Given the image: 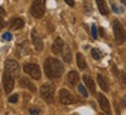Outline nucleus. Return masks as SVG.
I'll return each instance as SVG.
<instances>
[{
  "instance_id": "nucleus-1",
  "label": "nucleus",
  "mask_w": 126,
  "mask_h": 115,
  "mask_svg": "<svg viewBox=\"0 0 126 115\" xmlns=\"http://www.w3.org/2000/svg\"><path fill=\"white\" fill-rule=\"evenodd\" d=\"M45 72L47 76L50 79L60 78L63 73L62 62L54 58H48L45 62Z\"/></svg>"
},
{
  "instance_id": "nucleus-2",
  "label": "nucleus",
  "mask_w": 126,
  "mask_h": 115,
  "mask_svg": "<svg viewBox=\"0 0 126 115\" xmlns=\"http://www.w3.org/2000/svg\"><path fill=\"white\" fill-rule=\"evenodd\" d=\"M113 32H114V38L118 44H124L126 41V32L123 25L118 20H113Z\"/></svg>"
},
{
  "instance_id": "nucleus-3",
  "label": "nucleus",
  "mask_w": 126,
  "mask_h": 115,
  "mask_svg": "<svg viewBox=\"0 0 126 115\" xmlns=\"http://www.w3.org/2000/svg\"><path fill=\"white\" fill-rule=\"evenodd\" d=\"M46 0H34L31 7V13L34 18H41L45 13Z\"/></svg>"
},
{
  "instance_id": "nucleus-4",
  "label": "nucleus",
  "mask_w": 126,
  "mask_h": 115,
  "mask_svg": "<svg viewBox=\"0 0 126 115\" xmlns=\"http://www.w3.org/2000/svg\"><path fill=\"white\" fill-rule=\"evenodd\" d=\"M40 93H41V96L43 97V100H46L47 102L54 101V87L51 85L46 83L43 86H41Z\"/></svg>"
},
{
  "instance_id": "nucleus-5",
  "label": "nucleus",
  "mask_w": 126,
  "mask_h": 115,
  "mask_svg": "<svg viewBox=\"0 0 126 115\" xmlns=\"http://www.w3.org/2000/svg\"><path fill=\"white\" fill-rule=\"evenodd\" d=\"M23 70L25 73H27L28 75H31L33 79L35 80H39L41 78V70H40V67L37 65H34V64H27L23 66Z\"/></svg>"
},
{
  "instance_id": "nucleus-6",
  "label": "nucleus",
  "mask_w": 126,
  "mask_h": 115,
  "mask_svg": "<svg viewBox=\"0 0 126 115\" xmlns=\"http://www.w3.org/2000/svg\"><path fill=\"white\" fill-rule=\"evenodd\" d=\"M2 83H4V89H5V92H6V94L11 93V91L13 89V86H14L13 75L5 70V74H4V76H2Z\"/></svg>"
},
{
  "instance_id": "nucleus-7",
  "label": "nucleus",
  "mask_w": 126,
  "mask_h": 115,
  "mask_svg": "<svg viewBox=\"0 0 126 115\" xmlns=\"http://www.w3.org/2000/svg\"><path fill=\"white\" fill-rule=\"evenodd\" d=\"M5 70L8 72L9 74H12L13 76H15L19 72V65L18 62H15L14 60H7L5 64Z\"/></svg>"
},
{
  "instance_id": "nucleus-8",
  "label": "nucleus",
  "mask_w": 126,
  "mask_h": 115,
  "mask_svg": "<svg viewBox=\"0 0 126 115\" xmlns=\"http://www.w3.org/2000/svg\"><path fill=\"white\" fill-rule=\"evenodd\" d=\"M60 100L63 105H70L74 102V97L68 89H61L60 91Z\"/></svg>"
},
{
  "instance_id": "nucleus-9",
  "label": "nucleus",
  "mask_w": 126,
  "mask_h": 115,
  "mask_svg": "<svg viewBox=\"0 0 126 115\" xmlns=\"http://www.w3.org/2000/svg\"><path fill=\"white\" fill-rule=\"evenodd\" d=\"M32 41H33L34 47H35V49L37 52H41L43 49V41H42V39L39 37V34L35 31L32 32Z\"/></svg>"
},
{
  "instance_id": "nucleus-10",
  "label": "nucleus",
  "mask_w": 126,
  "mask_h": 115,
  "mask_svg": "<svg viewBox=\"0 0 126 115\" xmlns=\"http://www.w3.org/2000/svg\"><path fill=\"white\" fill-rule=\"evenodd\" d=\"M63 47H64V44H63L62 39H61V38H57V39L54 41V44H53L51 51H53V53H54V54H61Z\"/></svg>"
},
{
  "instance_id": "nucleus-11",
  "label": "nucleus",
  "mask_w": 126,
  "mask_h": 115,
  "mask_svg": "<svg viewBox=\"0 0 126 115\" xmlns=\"http://www.w3.org/2000/svg\"><path fill=\"white\" fill-rule=\"evenodd\" d=\"M97 97H98L99 105H100V107H102V109H103L105 113H110V105H109V100H108V99L104 96L103 94H99Z\"/></svg>"
},
{
  "instance_id": "nucleus-12",
  "label": "nucleus",
  "mask_w": 126,
  "mask_h": 115,
  "mask_svg": "<svg viewBox=\"0 0 126 115\" xmlns=\"http://www.w3.org/2000/svg\"><path fill=\"white\" fill-rule=\"evenodd\" d=\"M23 20L20 18H13L9 23V27L12 29H20V28L23 27Z\"/></svg>"
},
{
  "instance_id": "nucleus-13",
  "label": "nucleus",
  "mask_w": 126,
  "mask_h": 115,
  "mask_svg": "<svg viewBox=\"0 0 126 115\" xmlns=\"http://www.w3.org/2000/svg\"><path fill=\"white\" fill-rule=\"evenodd\" d=\"M97 80H98V83H99V86H100V88L103 91H105V92H109V82H108V80H106V78L104 75H102V74H98L97 75Z\"/></svg>"
},
{
  "instance_id": "nucleus-14",
  "label": "nucleus",
  "mask_w": 126,
  "mask_h": 115,
  "mask_svg": "<svg viewBox=\"0 0 126 115\" xmlns=\"http://www.w3.org/2000/svg\"><path fill=\"white\" fill-rule=\"evenodd\" d=\"M96 2H97L99 12L103 14V15H108L109 14V8H108L106 2H105V0H96Z\"/></svg>"
},
{
  "instance_id": "nucleus-15",
  "label": "nucleus",
  "mask_w": 126,
  "mask_h": 115,
  "mask_svg": "<svg viewBox=\"0 0 126 115\" xmlns=\"http://www.w3.org/2000/svg\"><path fill=\"white\" fill-rule=\"evenodd\" d=\"M20 85L25 88H28V89L32 91V92H35V89H36L35 85L32 83V81H29L27 78H21V80H20Z\"/></svg>"
},
{
  "instance_id": "nucleus-16",
  "label": "nucleus",
  "mask_w": 126,
  "mask_h": 115,
  "mask_svg": "<svg viewBox=\"0 0 126 115\" xmlns=\"http://www.w3.org/2000/svg\"><path fill=\"white\" fill-rule=\"evenodd\" d=\"M78 80H79V76H78L77 72H75V70L69 72V74H68V82L70 83V85H75V83H77Z\"/></svg>"
},
{
  "instance_id": "nucleus-17",
  "label": "nucleus",
  "mask_w": 126,
  "mask_h": 115,
  "mask_svg": "<svg viewBox=\"0 0 126 115\" xmlns=\"http://www.w3.org/2000/svg\"><path fill=\"white\" fill-rule=\"evenodd\" d=\"M83 81L85 82L86 87L89 88V91H90L91 93H94V81H92V79H91L89 75H84V76H83Z\"/></svg>"
},
{
  "instance_id": "nucleus-18",
  "label": "nucleus",
  "mask_w": 126,
  "mask_h": 115,
  "mask_svg": "<svg viewBox=\"0 0 126 115\" xmlns=\"http://www.w3.org/2000/svg\"><path fill=\"white\" fill-rule=\"evenodd\" d=\"M77 66H78V68L79 69H85L86 67V64H85V59H84V56L82 55L81 53H77Z\"/></svg>"
},
{
  "instance_id": "nucleus-19",
  "label": "nucleus",
  "mask_w": 126,
  "mask_h": 115,
  "mask_svg": "<svg viewBox=\"0 0 126 115\" xmlns=\"http://www.w3.org/2000/svg\"><path fill=\"white\" fill-rule=\"evenodd\" d=\"M63 60L68 62V64H70V61H71V52H70V48L68 46H64V51H63Z\"/></svg>"
},
{
  "instance_id": "nucleus-20",
  "label": "nucleus",
  "mask_w": 126,
  "mask_h": 115,
  "mask_svg": "<svg viewBox=\"0 0 126 115\" xmlns=\"http://www.w3.org/2000/svg\"><path fill=\"white\" fill-rule=\"evenodd\" d=\"M91 55H92L94 59L99 60L100 58H102V52L99 51V49H97V48H94V49L91 51Z\"/></svg>"
},
{
  "instance_id": "nucleus-21",
  "label": "nucleus",
  "mask_w": 126,
  "mask_h": 115,
  "mask_svg": "<svg viewBox=\"0 0 126 115\" xmlns=\"http://www.w3.org/2000/svg\"><path fill=\"white\" fill-rule=\"evenodd\" d=\"M78 92L81 93L82 95H83V96H88V95H89V93H88V91H86L85 88H84V86H82V85H79V86H78Z\"/></svg>"
},
{
  "instance_id": "nucleus-22",
  "label": "nucleus",
  "mask_w": 126,
  "mask_h": 115,
  "mask_svg": "<svg viewBox=\"0 0 126 115\" xmlns=\"http://www.w3.org/2000/svg\"><path fill=\"white\" fill-rule=\"evenodd\" d=\"M91 35H92L94 39H97V27H96V25L91 26Z\"/></svg>"
},
{
  "instance_id": "nucleus-23",
  "label": "nucleus",
  "mask_w": 126,
  "mask_h": 115,
  "mask_svg": "<svg viewBox=\"0 0 126 115\" xmlns=\"http://www.w3.org/2000/svg\"><path fill=\"white\" fill-rule=\"evenodd\" d=\"M18 99H19V96L16 95V94H14V95H12V96H9L8 101L11 102V103H14V102H16V101H18Z\"/></svg>"
},
{
  "instance_id": "nucleus-24",
  "label": "nucleus",
  "mask_w": 126,
  "mask_h": 115,
  "mask_svg": "<svg viewBox=\"0 0 126 115\" xmlns=\"http://www.w3.org/2000/svg\"><path fill=\"white\" fill-rule=\"evenodd\" d=\"M2 39H4V40H7V41H11V40H12V34H11V33H4Z\"/></svg>"
},
{
  "instance_id": "nucleus-25",
  "label": "nucleus",
  "mask_w": 126,
  "mask_h": 115,
  "mask_svg": "<svg viewBox=\"0 0 126 115\" xmlns=\"http://www.w3.org/2000/svg\"><path fill=\"white\" fill-rule=\"evenodd\" d=\"M119 75H120V78H122V81H123V83H124V85H125L126 86V74L125 73H120L119 74Z\"/></svg>"
},
{
  "instance_id": "nucleus-26",
  "label": "nucleus",
  "mask_w": 126,
  "mask_h": 115,
  "mask_svg": "<svg viewBox=\"0 0 126 115\" xmlns=\"http://www.w3.org/2000/svg\"><path fill=\"white\" fill-rule=\"evenodd\" d=\"M29 113H31V114H39L40 111H39V109H36V108H32L31 111H29Z\"/></svg>"
},
{
  "instance_id": "nucleus-27",
  "label": "nucleus",
  "mask_w": 126,
  "mask_h": 115,
  "mask_svg": "<svg viewBox=\"0 0 126 115\" xmlns=\"http://www.w3.org/2000/svg\"><path fill=\"white\" fill-rule=\"evenodd\" d=\"M64 1H65V2H67L68 5H69V6H74V5H75V1H74V0H64Z\"/></svg>"
},
{
  "instance_id": "nucleus-28",
  "label": "nucleus",
  "mask_w": 126,
  "mask_h": 115,
  "mask_svg": "<svg viewBox=\"0 0 126 115\" xmlns=\"http://www.w3.org/2000/svg\"><path fill=\"white\" fill-rule=\"evenodd\" d=\"M122 106H123V107H126V96L123 97V100H122Z\"/></svg>"
},
{
  "instance_id": "nucleus-29",
  "label": "nucleus",
  "mask_w": 126,
  "mask_h": 115,
  "mask_svg": "<svg viewBox=\"0 0 126 115\" xmlns=\"http://www.w3.org/2000/svg\"><path fill=\"white\" fill-rule=\"evenodd\" d=\"M0 13H1V18L5 15V11H4V8H0Z\"/></svg>"
},
{
  "instance_id": "nucleus-30",
  "label": "nucleus",
  "mask_w": 126,
  "mask_h": 115,
  "mask_svg": "<svg viewBox=\"0 0 126 115\" xmlns=\"http://www.w3.org/2000/svg\"><path fill=\"white\" fill-rule=\"evenodd\" d=\"M112 8H113V11H114V12H118V11H119V9H118L117 7L114 6V5H112Z\"/></svg>"
},
{
  "instance_id": "nucleus-31",
  "label": "nucleus",
  "mask_w": 126,
  "mask_h": 115,
  "mask_svg": "<svg viewBox=\"0 0 126 115\" xmlns=\"http://www.w3.org/2000/svg\"><path fill=\"white\" fill-rule=\"evenodd\" d=\"M120 1H122V2H123L124 5H126V0H120Z\"/></svg>"
}]
</instances>
